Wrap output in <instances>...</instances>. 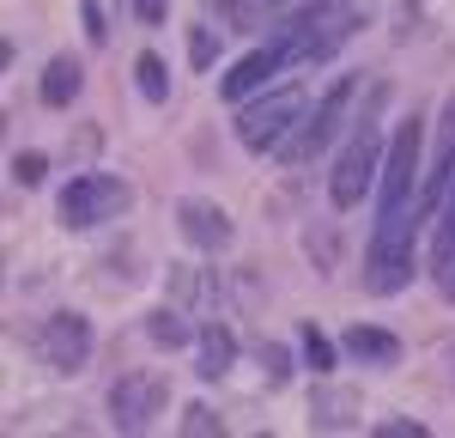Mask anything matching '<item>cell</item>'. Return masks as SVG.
<instances>
[{
	"label": "cell",
	"instance_id": "cell-1",
	"mask_svg": "<svg viewBox=\"0 0 455 438\" xmlns=\"http://www.w3.org/2000/svg\"><path fill=\"white\" fill-rule=\"evenodd\" d=\"M388 104V85H377L371 98H364V116L352 122V141L340 146V158L328 165V195H334V207L352 214L364 195H371V177H377V158H383L388 146L377 141V110Z\"/></svg>",
	"mask_w": 455,
	"mask_h": 438
},
{
	"label": "cell",
	"instance_id": "cell-2",
	"mask_svg": "<svg viewBox=\"0 0 455 438\" xmlns=\"http://www.w3.org/2000/svg\"><path fill=\"white\" fill-rule=\"evenodd\" d=\"M419 201L401 207V214H377L371 231V268H364V287L371 292H401L413 280V231H419Z\"/></svg>",
	"mask_w": 455,
	"mask_h": 438
},
{
	"label": "cell",
	"instance_id": "cell-3",
	"mask_svg": "<svg viewBox=\"0 0 455 438\" xmlns=\"http://www.w3.org/2000/svg\"><path fill=\"white\" fill-rule=\"evenodd\" d=\"M419 141H425V116H407L395 128V141L383 152V182H377V214H401L419 201Z\"/></svg>",
	"mask_w": 455,
	"mask_h": 438
},
{
	"label": "cell",
	"instance_id": "cell-4",
	"mask_svg": "<svg viewBox=\"0 0 455 438\" xmlns=\"http://www.w3.org/2000/svg\"><path fill=\"white\" fill-rule=\"evenodd\" d=\"M134 207V189L122 177H104V171H85V177H73L61 189V225L73 231H92V225H109V219H122Z\"/></svg>",
	"mask_w": 455,
	"mask_h": 438
},
{
	"label": "cell",
	"instance_id": "cell-5",
	"mask_svg": "<svg viewBox=\"0 0 455 438\" xmlns=\"http://www.w3.org/2000/svg\"><path fill=\"white\" fill-rule=\"evenodd\" d=\"M298 122H304V85H280V92H267V98H255V104L237 116V141L249 152H274L298 134Z\"/></svg>",
	"mask_w": 455,
	"mask_h": 438
},
{
	"label": "cell",
	"instance_id": "cell-6",
	"mask_svg": "<svg viewBox=\"0 0 455 438\" xmlns=\"http://www.w3.org/2000/svg\"><path fill=\"white\" fill-rule=\"evenodd\" d=\"M352 19H358V6H347V0H315L310 12H298L285 25V36H291L298 55H334L352 36Z\"/></svg>",
	"mask_w": 455,
	"mask_h": 438
},
{
	"label": "cell",
	"instance_id": "cell-7",
	"mask_svg": "<svg viewBox=\"0 0 455 438\" xmlns=\"http://www.w3.org/2000/svg\"><path fill=\"white\" fill-rule=\"evenodd\" d=\"M36 353H43V365H49L55 377L85 371V360H92V323H85L79 311H55L49 323L36 328Z\"/></svg>",
	"mask_w": 455,
	"mask_h": 438
},
{
	"label": "cell",
	"instance_id": "cell-8",
	"mask_svg": "<svg viewBox=\"0 0 455 438\" xmlns=\"http://www.w3.org/2000/svg\"><path fill=\"white\" fill-rule=\"evenodd\" d=\"M164 402H171V384H164L158 371L122 377V384L109 390V420H116V433H146L152 414H164Z\"/></svg>",
	"mask_w": 455,
	"mask_h": 438
},
{
	"label": "cell",
	"instance_id": "cell-9",
	"mask_svg": "<svg viewBox=\"0 0 455 438\" xmlns=\"http://www.w3.org/2000/svg\"><path fill=\"white\" fill-rule=\"evenodd\" d=\"M347 104H352V79H334V92H328V98H322V104L310 110V122H298V134H291V141H285L280 152L291 158V165L315 158L322 146H328L334 134H340V128H347Z\"/></svg>",
	"mask_w": 455,
	"mask_h": 438
},
{
	"label": "cell",
	"instance_id": "cell-10",
	"mask_svg": "<svg viewBox=\"0 0 455 438\" xmlns=\"http://www.w3.org/2000/svg\"><path fill=\"white\" fill-rule=\"evenodd\" d=\"M450 182H455V92L443 98V116H437V141H431V171H425V182H419V214H425V219L443 207Z\"/></svg>",
	"mask_w": 455,
	"mask_h": 438
},
{
	"label": "cell",
	"instance_id": "cell-11",
	"mask_svg": "<svg viewBox=\"0 0 455 438\" xmlns=\"http://www.w3.org/2000/svg\"><path fill=\"white\" fill-rule=\"evenodd\" d=\"M285 61H298V49H291V36L280 31L274 43H261L255 55H243L237 68L225 73V79H219V92H225V98H249V92H255V85H267V79H274Z\"/></svg>",
	"mask_w": 455,
	"mask_h": 438
},
{
	"label": "cell",
	"instance_id": "cell-12",
	"mask_svg": "<svg viewBox=\"0 0 455 438\" xmlns=\"http://www.w3.org/2000/svg\"><path fill=\"white\" fill-rule=\"evenodd\" d=\"M176 231H182V244H195V250H225V244H231V214H225L219 201L182 195V201H176Z\"/></svg>",
	"mask_w": 455,
	"mask_h": 438
},
{
	"label": "cell",
	"instance_id": "cell-13",
	"mask_svg": "<svg viewBox=\"0 0 455 438\" xmlns=\"http://www.w3.org/2000/svg\"><path fill=\"white\" fill-rule=\"evenodd\" d=\"M431 280L443 298H455V182L437 207V231H431Z\"/></svg>",
	"mask_w": 455,
	"mask_h": 438
},
{
	"label": "cell",
	"instance_id": "cell-14",
	"mask_svg": "<svg viewBox=\"0 0 455 438\" xmlns=\"http://www.w3.org/2000/svg\"><path fill=\"white\" fill-rule=\"evenodd\" d=\"M347 347L352 360H364V365H377V371H395L401 365V335L395 328H371V323H358V328H347Z\"/></svg>",
	"mask_w": 455,
	"mask_h": 438
},
{
	"label": "cell",
	"instance_id": "cell-15",
	"mask_svg": "<svg viewBox=\"0 0 455 438\" xmlns=\"http://www.w3.org/2000/svg\"><path fill=\"white\" fill-rule=\"evenodd\" d=\"M231 360H237V335L225 323H207L201 328V365H195V371H201L207 384H219V377H231Z\"/></svg>",
	"mask_w": 455,
	"mask_h": 438
},
{
	"label": "cell",
	"instance_id": "cell-16",
	"mask_svg": "<svg viewBox=\"0 0 455 438\" xmlns=\"http://www.w3.org/2000/svg\"><path fill=\"white\" fill-rule=\"evenodd\" d=\"M73 98H79V61H73V55H55V61L43 68V104L68 110Z\"/></svg>",
	"mask_w": 455,
	"mask_h": 438
},
{
	"label": "cell",
	"instance_id": "cell-17",
	"mask_svg": "<svg viewBox=\"0 0 455 438\" xmlns=\"http://www.w3.org/2000/svg\"><path fill=\"white\" fill-rule=\"evenodd\" d=\"M352 408H358L352 390H322V396L310 402V426H315V433H328V426L340 433V426H352Z\"/></svg>",
	"mask_w": 455,
	"mask_h": 438
},
{
	"label": "cell",
	"instance_id": "cell-18",
	"mask_svg": "<svg viewBox=\"0 0 455 438\" xmlns=\"http://www.w3.org/2000/svg\"><path fill=\"white\" fill-rule=\"evenodd\" d=\"M146 335H152V341H158V347H188V341H195V328L182 323V317H176V311H152V317H146Z\"/></svg>",
	"mask_w": 455,
	"mask_h": 438
},
{
	"label": "cell",
	"instance_id": "cell-19",
	"mask_svg": "<svg viewBox=\"0 0 455 438\" xmlns=\"http://www.w3.org/2000/svg\"><path fill=\"white\" fill-rule=\"evenodd\" d=\"M134 79H140L146 104H164V98H171V79H164V61H158V55H140V61H134Z\"/></svg>",
	"mask_w": 455,
	"mask_h": 438
},
{
	"label": "cell",
	"instance_id": "cell-20",
	"mask_svg": "<svg viewBox=\"0 0 455 438\" xmlns=\"http://www.w3.org/2000/svg\"><path fill=\"white\" fill-rule=\"evenodd\" d=\"M304 360H310V371H322V377H328V371L340 365V347H334V341L310 323V328H304Z\"/></svg>",
	"mask_w": 455,
	"mask_h": 438
},
{
	"label": "cell",
	"instance_id": "cell-21",
	"mask_svg": "<svg viewBox=\"0 0 455 438\" xmlns=\"http://www.w3.org/2000/svg\"><path fill=\"white\" fill-rule=\"evenodd\" d=\"M182 433H201V438H219V433H225V420H219V414H212L207 402H188V408H182Z\"/></svg>",
	"mask_w": 455,
	"mask_h": 438
},
{
	"label": "cell",
	"instance_id": "cell-22",
	"mask_svg": "<svg viewBox=\"0 0 455 438\" xmlns=\"http://www.w3.org/2000/svg\"><path fill=\"white\" fill-rule=\"evenodd\" d=\"M188 55H195V68L207 73L212 61H219V36H212L207 25H188Z\"/></svg>",
	"mask_w": 455,
	"mask_h": 438
},
{
	"label": "cell",
	"instance_id": "cell-23",
	"mask_svg": "<svg viewBox=\"0 0 455 438\" xmlns=\"http://www.w3.org/2000/svg\"><path fill=\"white\" fill-rule=\"evenodd\" d=\"M43 177H49V158H43V152H19V158H12V182L36 189Z\"/></svg>",
	"mask_w": 455,
	"mask_h": 438
},
{
	"label": "cell",
	"instance_id": "cell-24",
	"mask_svg": "<svg viewBox=\"0 0 455 438\" xmlns=\"http://www.w3.org/2000/svg\"><path fill=\"white\" fill-rule=\"evenodd\" d=\"M79 19H85L92 43H109V0H85V6H79Z\"/></svg>",
	"mask_w": 455,
	"mask_h": 438
},
{
	"label": "cell",
	"instance_id": "cell-25",
	"mask_svg": "<svg viewBox=\"0 0 455 438\" xmlns=\"http://www.w3.org/2000/svg\"><path fill=\"white\" fill-rule=\"evenodd\" d=\"M255 353H261V365H267V377H274V384H285V377H291V353H285V347H274V341H261Z\"/></svg>",
	"mask_w": 455,
	"mask_h": 438
},
{
	"label": "cell",
	"instance_id": "cell-26",
	"mask_svg": "<svg viewBox=\"0 0 455 438\" xmlns=\"http://www.w3.org/2000/svg\"><path fill=\"white\" fill-rule=\"evenodd\" d=\"M377 438H425V426H419V420H383Z\"/></svg>",
	"mask_w": 455,
	"mask_h": 438
},
{
	"label": "cell",
	"instance_id": "cell-27",
	"mask_svg": "<svg viewBox=\"0 0 455 438\" xmlns=\"http://www.w3.org/2000/svg\"><path fill=\"white\" fill-rule=\"evenodd\" d=\"M134 12H140V25H164L171 0H134Z\"/></svg>",
	"mask_w": 455,
	"mask_h": 438
},
{
	"label": "cell",
	"instance_id": "cell-28",
	"mask_svg": "<svg viewBox=\"0 0 455 438\" xmlns=\"http://www.w3.org/2000/svg\"><path fill=\"white\" fill-rule=\"evenodd\" d=\"M255 6H285V0H255Z\"/></svg>",
	"mask_w": 455,
	"mask_h": 438
}]
</instances>
